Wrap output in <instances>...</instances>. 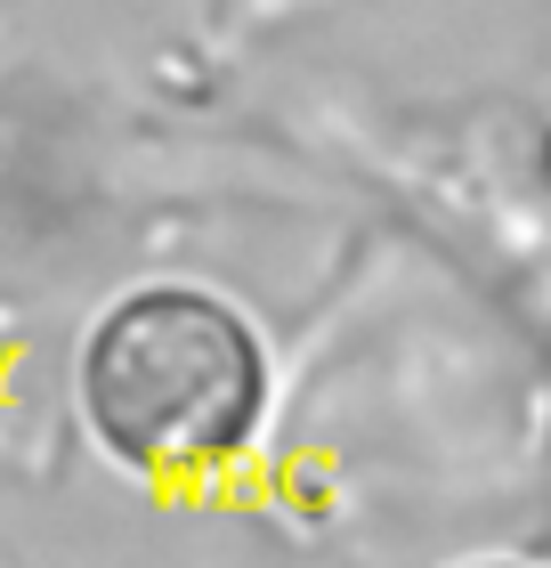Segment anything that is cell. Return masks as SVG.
Instances as JSON below:
<instances>
[{
	"instance_id": "1",
	"label": "cell",
	"mask_w": 551,
	"mask_h": 568,
	"mask_svg": "<svg viewBox=\"0 0 551 568\" xmlns=\"http://www.w3.org/2000/svg\"><path fill=\"white\" fill-rule=\"evenodd\" d=\"M82 398L98 438L154 479L220 471L252 447L268 406L252 325L187 284H146L114 317H98L82 357Z\"/></svg>"
},
{
	"instance_id": "2",
	"label": "cell",
	"mask_w": 551,
	"mask_h": 568,
	"mask_svg": "<svg viewBox=\"0 0 551 568\" xmlns=\"http://www.w3.org/2000/svg\"><path fill=\"white\" fill-rule=\"evenodd\" d=\"M487 568H494V560H487Z\"/></svg>"
}]
</instances>
